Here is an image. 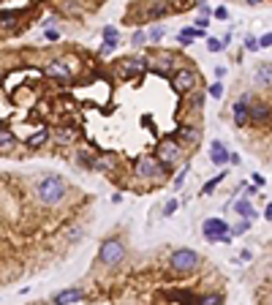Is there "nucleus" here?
I'll list each match as a JSON object with an SVG mask.
<instances>
[{
    "label": "nucleus",
    "mask_w": 272,
    "mask_h": 305,
    "mask_svg": "<svg viewBox=\"0 0 272 305\" xmlns=\"http://www.w3.org/2000/svg\"><path fill=\"white\" fill-rule=\"evenodd\" d=\"M117 47H120L117 41H103V44H101V55H112Z\"/></svg>",
    "instance_id": "24"
},
{
    "label": "nucleus",
    "mask_w": 272,
    "mask_h": 305,
    "mask_svg": "<svg viewBox=\"0 0 272 305\" xmlns=\"http://www.w3.org/2000/svg\"><path fill=\"white\" fill-rule=\"evenodd\" d=\"M188 169H190V164H185L182 169H180V175L175 177V188H180V186H182V180H185V175H188Z\"/></svg>",
    "instance_id": "26"
},
{
    "label": "nucleus",
    "mask_w": 272,
    "mask_h": 305,
    "mask_svg": "<svg viewBox=\"0 0 272 305\" xmlns=\"http://www.w3.org/2000/svg\"><path fill=\"white\" fill-rule=\"evenodd\" d=\"M245 49H248V52H256V49H262V44H259V38H253V36H245Z\"/></svg>",
    "instance_id": "22"
},
{
    "label": "nucleus",
    "mask_w": 272,
    "mask_h": 305,
    "mask_svg": "<svg viewBox=\"0 0 272 305\" xmlns=\"http://www.w3.org/2000/svg\"><path fill=\"white\" fill-rule=\"evenodd\" d=\"M215 77H218V79L226 77V66H215Z\"/></svg>",
    "instance_id": "34"
},
{
    "label": "nucleus",
    "mask_w": 272,
    "mask_h": 305,
    "mask_svg": "<svg viewBox=\"0 0 272 305\" xmlns=\"http://www.w3.org/2000/svg\"><path fill=\"white\" fill-rule=\"evenodd\" d=\"M11 147H14V136H11V131H8V128H3V134H0V150L8 153Z\"/></svg>",
    "instance_id": "14"
},
{
    "label": "nucleus",
    "mask_w": 272,
    "mask_h": 305,
    "mask_svg": "<svg viewBox=\"0 0 272 305\" xmlns=\"http://www.w3.org/2000/svg\"><path fill=\"white\" fill-rule=\"evenodd\" d=\"M212 14H215V19H229V11H226V5H218V8L212 11Z\"/></svg>",
    "instance_id": "29"
},
{
    "label": "nucleus",
    "mask_w": 272,
    "mask_h": 305,
    "mask_svg": "<svg viewBox=\"0 0 272 305\" xmlns=\"http://www.w3.org/2000/svg\"><path fill=\"white\" fill-rule=\"evenodd\" d=\"M180 155H182V147L177 145L175 139H164V142L158 145V161H161L164 166L175 164V161L180 158Z\"/></svg>",
    "instance_id": "5"
},
{
    "label": "nucleus",
    "mask_w": 272,
    "mask_h": 305,
    "mask_svg": "<svg viewBox=\"0 0 272 305\" xmlns=\"http://www.w3.org/2000/svg\"><path fill=\"white\" fill-rule=\"evenodd\" d=\"M182 136H188L190 142H199V131H196V128H185V131H182Z\"/></svg>",
    "instance_id": "30"
},
{
    "label": "nucleus",
    "mask_w": 272,
    "mask_h": 305,
    "mask_svg": "<svg viewBox=\"0 0 272 305\" xmlns=\"http://www.w3.org/2000/svg\"><path fill=\"white\" fill-rule=\"evenodd\" d=\"M223 47H226L223 38H207V49L210 52H223Z\"/></svg>",
    "instance_id": "18"
},
{
    "label": "nucleus",
    "mask_w": 272,
    "mask_h": 305,
    "mask_svg": "<svg viewBox=\"0 0 272 305\" xmlns=\"http://www.w3.org/2000/svg\"><path fill=\"white\" fill-rule=\"evenodd\" d=\"M169 264H172V270H177V273H190V270L199 264V254L190 251V248H180V251H175V254L169 256Z\"/></svg>",
    "instance_id": "3"
},
{
    "label": "nucleus",
    "mask_w": 272,
    "mask_h": 305,
    "mask_svg": "<svg viewBox=\"0 0 272 305\" xmlns=\"http://www.w3.org/2000/svg\"><path fill=\"white\" fill-rule=\"evenodd\" d=\"M223 177H226V172H221V175H215L210 183H204V186H201V194H212V191H215V186L223 180Z\"/></svg>",
    "instance_id": "16"
},
{
    "label": "nucleus",
    "mask_w": 272,
    "mask_h": 305,
    "mask_svg": "<svg viewBox=\"0 0 272 305\" xmlns=\"http://www.w3.org/2000/svg\"><path fill=\"white\" fill-rule=\"evenodd\" d=\"M272 112L270 103H251V120L253 123H262V120H267Z\"/></svg>",
    "instance_id": "13"
},
{
    "label": "nucleus",
    "mask_w": 272,
    "mask_h": 305,
    "mask_svg": "<svg viewBox=\"0 0 272 305\" xmlns=\"http://www.w3.org/2000/svg\"><path fill=\"white\" fill-rule=\"evenodd\" d=\"M248 101H251V96H242L240 101L234 103V106H231V120H234V125H248V120H251V106H248Z\"/></svg>",
    "instance_id": "6"
},
{
    "label": "nucleus",
    "mask_w": 272,
    "mask_h": 305,
    "mask_svg": "<svg viewBox=\"0 0 272 305\" xmlns=\"http://www.w3.org/2000/svg\"><path fill=\"white\" fill-rule=\"evenodd\" d=\"M82 297H85V292L79 289V286H74V289H66V292H60V295H55V305H68V303L82 300Z\"/></svg>",
    "instance_id": "10"
},
{
    "label": "nucleus",
    "mask_w": 272,
    "mask_h": 305,
    "mask_svg": "<svg viewBox=\"0 0 272 305\" xmlns=\"http://www.w3.org/2000/svg\"><path fill=\"white\" fill-rule=\"evenodd\" d=\"M125 256V248H123V243L120 240H106V243L98 248V262L101 264H120V259Z\"/></svg>",
    "instance_id": "4"
},
{
    "label": "nucleus",
    "mask_w": 272,
    "mask_h": 305,
    "mask_svg": "<svg viewBox=\"0 0 272 305\" xmlns=\"http://www.w3.org/2000/svg\"><path fill=\"white\" fill-rule=\"evenodd\" d=\"M253 186H256V188L264 186V177H262V175H253Z\"/></svg>",
    "instance_id": "35"
},
{
    "label": "nucleus",
    "mask_w": 272,
    "mask_h": 305,
    "mask_svg": "<svg viewBox=\"0 0 272 305\" xmlns=\"http://www.w3.org/2000/svg\"><path fill=\"white\" fill-rule=\"evenodd\" d=\"M175 210H177V199H169V202L164 204V215H166V218L175 215Z\"/></svg>",
    "instance_id": "25"
},
{
    "label": "nucleus",
    "mask_w": 272,
    "mask_h": 305,
    "mask_svg": "<svg viewBox=\"0 0 272 305\" xmlns=\"http://www.w3.org/2000/svg\"><path fill=\"white\" fill-rule=\"evenodd\" d=\"M207 22H210V16H199V19H196L193 25L199 27V30H204V27H207Z\"/></svg>",
    "instance_id": "32"
},
{
    "label": "nucleus",
    "mask_w": 272,
    "mask_h": 305,
    "mask_svg": "<svg viewBox=\"0 0 272 305\" xmlns=\"http://www.w3.org/2000/svg\"><path fill=\"white\" fill-rule=\"evenodd\" d=\"M196 8H199V14H201V16H210V14H212V11H210V5H207V3H199Z\"/></svg>",
    "instance_id": "33"
},
{
    "label": "nucleus",
    "mask_w": 272,
    "mask_h": 305,
    "mask_svg": "<svg viewBox=\"0 0 272 305\" xmlns=\"http://www.w3.org/2000/svg\"><path fill=\"white\" fill-rule=\"evenodd\" d=\"M264 215H267V221H272V202L267 204V210H264Z\"/></svg>",
    "instance_id": "37"
},
{
    "label": "nucleus",
    "mask_w": 272,
    "mask_h": 305,
    "mask_svg": "<svg viewBox=\"0 0 272 305\" xmlns=\"http://www.w3.org/2000/svg\"><path fill=\"white\" fill-rule=\"evenodd\" d=\"M164 33H166L164 27H161V25H155L153 30H150V38H153V41H161V38H164Z\"/></svg>",
    "instance_id": "27"
},
{
    "label": "nucleus",
    "mask_w": 272,
    "mask_h": 305,
    "mask_svg": "<svg viewBox=\"0 0 272 305\" xmlns=\"http://www.w3.org/2000/svg\"><path fill=\"white\" fill-rule=\"evenodd\" d=\"M210 158H212V164L223 166V164H226V161H231V155L226 153V147H223V142H212V145H210Z\"/></svg>",
    "instance_id": "11"
},
{
    "label": "nucleus",
    "mask_w": 272,
    "mask_h": 305,
    "mask_svg": "<svg viewBox=\"0 0 272 305\" xmlns=\"http://www.w3.org/2000/svg\"><path fill=\"white\" fill-rule=\"evenodd\" d=\"M150 38V33H144V30H136L134 36H131V44H134V47H139V44H144Z\"/></svg>",
    "instance_id": "20"
},
{
    "label": "nucleus",
    "mask_w": 272,
    "mask_h": 305,
    "mask_svg": "<svg viewBox=\"0 0 272 305\" xmlns=\"http://www.w3.org/2000/svg\"><path fill=\"white\" fill-rule=\"evenodd\" d=\"M63 197H66V183H63V177H57V175L41 177V183H38V199H41L44 204H60Z\"/></svg>",
    "instance_id": "1"
},
{
    "label": "nucleus",
    "mask_w": 272,
    "mask_h": 305,
    "mask_svg": "<svg viewBox=\"0 0 272 305\" xmlns=\"http://www.w3.org/2000/svg\"><path fill=\"white\" fill-rule=\"evenodd\" d=\"M117 36H120V33H117V27H114V25L103 27V41H117Z\"/></svg>",
    "instance_id": "19"
},
{
    "label": "nucleus",
    "mask_w": 272,
    "mask_h": 305,
    "mask_svg": "<svg viewBox=\"0 0 272 305\" xmlns=\"http://www.w3.org/2000/svg\"><path fill=\"white\" fill-rule=\"evenodd\" d=\"M201 232H204L207 243H221L226 234H231V229H229V221H223V218H207L201 223Z\"/></svg>",
    "instance_id": "2"
},
{
    "label": "nucleus",
    "mask_w": 272,
    "mask_h": 305,
    "mask_svg": "<svg viewBox=\"0 0 272 305\" xmlns=\"http://www.w3.org/2000/svg\"><path fill=\"white\" fill-rule=\"evenodd\" d=\"M201 305H223L221 295H210V297H201Z\"/></svg>",
    "instance_id": "23"
},
{
    "label": "nucleus",
    "mask_w": 272,
    "mask_h": 305,
    "mask_svg": "<svg viewBox=\"0 0 272 305\" xmlns=\"http://www.w3.org/2000/svg\"><path fill=\"white\" fill-rule=\"evenodd\" d=\"M49 74H52V77H60V79H68V77H71V71H68L63 63H52V66H49Z\"/></svg>",
    "instance_id": "15"
},
{
    "label": "nucleus",
    "mask_w": 272,
    "mask_h": 305,
    "mask_svg": "<svg viewBox=\"0 0 272 305\" xmlns=\"http://www.w3.org/2000/svg\"><path fill=\"white\" fill-rule=\"evenodd\" d=\"M46 139H49V134H46V131H38L36 136H30V139H27V145H30L33 150H36V147H41V145H44Z\"/></svg>",
    "instance_id": "17"
},
{
    "label": "nucleus",
    "mask_w": 272,
    "mask_h": 305,
    "mask_svg": "<svg viewBox=\"0 0 272 305\" xmlns=\"http://www.w3.org/2000/svg\"><path fill=\"white\" fill-rule=\"evenodd\" d=\"M248 229H251V221H242V223H237V226L231 229V234H245Z\"/></svg>",
    "instance_id": "28"
},
{
    "label": "nucleus",
    "mask_w": 272,
    "mask_h": 305,
    "mask_svg": "<svg viewBox=\"0 0 272 305\" xmlns=\"http://www.w3.org/2000/svg\"><path fill=\"white\" fill-rule=\"evenodd\" d=\"M207 90H210V96H212V99H223V85H221V82H212Z\"/></svg>",
    "instance_id": "21"
},
{
    "label": "nucleus",
    "mask_w": 272,
    "mask_h": 305,
    "mask_svg": "<svg viewBox=\"0 0 272 305\" xmlns=\"http://www.w3.org/2000/svg\"><path fill=\"white\" fill-rule=\"evenodd\" d=\"M256 85L259 88H272V63H259L256 66Z\"/></svg>",
    "instance_id": "9"
},
{
    "label": "nucleus",
    "mask_w": 272,
    "mask_h": 305,
    "mask_svg": "<svg viewBox=\"0 0 272 305\" xmlns=\"http://www.w3.org/2000/svg\"><path fill=\"white\" fill-rule=\"evenodd\" d=\"M259 44H262V47H272V33H264V36L259 38Z\"/></svg>",
    "instance_id": "31"
},
{
    "label": "nucleus",
    "mask_w": 272,
    "mask_h": 305,
    "mask_svg": "<svg viewBox=\"0 0 272 305\" xmlns=\"http://www.w3.org/2000/svg\"><path fill=\"white\" fill-rule=\"evenodd\" d=\"M46 38H49V41H57V30H46Z\"/></svg>",
    "instance_id": "36"
},
{
    "label": "nucleus",
    "mask_w": 272,
    "mask_h": 305,
    "mask_svg": "<svg viewBox=\"0 0 272 305\" xmlns=\"http://www.w3.org/2000/svg\"><path fill=\"white\" fill-rule=\"evenodd\" d=\"M136 175L139 177H158L161 175V164L153 158V155H142L136 161Z\"/></svg>",
    "instance_id": "7"
},
{
    "label": "nucleus",
    "mask_w": 272,
    "mask_h": 305,
    "mask_svg": "<svg viewBox=\"0 0 272 305\" xmlns=\"http://www.w3.org/2000/svg\"><path fill=\"white\" fill-rule=\"evenodd\" d=\"M172 82H175V90H185V93H188V90L193 88V82H196V74L190 71V68H180Z\"/></svg>",
    "instance_id": "8"
},
{
    "label": "nucleus",
    "mask_w": 272,
    "mask_h": 305,
    "mask_svg": "<svg viewBox=\"0 0 272 305\" xmlns=\"http://www.w3.org/2000/svg\"><path fill=\"white\" fill-rule=\"evenodd\" d=\"M234 212H240L245 221H256V218H259V212L253 210V204L248 202V199H237V202H234Z\"/></svg>",
    "instance_id": "12"
}]
</instances>
